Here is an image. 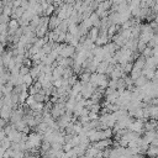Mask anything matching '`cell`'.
I'll return each instance as SVG.
<instances>
[{
    "mask_svg": "<svg viewBox=\"0 0 158 158\" xmlns=\"http://www.w3.org/2000/svg\"><path fill=\"white\" fill-rule=\"evenodd\" d=\"M19 21L17 20H10V22H9V33H11V35H14V32L15 31H17L19 30Z\"/></svg>",
    "mask_w": 158,
    "mask_h": 158,
    "instance_id": "cell-1",
    "label": "cell"
},
{
    "mask_svg": "<svg viewBox=\"0 0 158 158\" xmlns=\"http://www.w3.org/2000/svg\"><path fill=\"white\" fill-rule=\"evenodd\" d=\"M0 116H1V118H7V117L10 116V107H9V106L1 107V110H0Z\"/></svg>",
    "mask_w": 158,
    "mask_h": 158,
    "instance_id": "cell-2",
    "label": "cell"
},
{
    "mask_svg": "<svg viewBox=\"0 0 158 158\" xmlns=\"http://www.w3.org/2000/svg\"><path fill=\"white\" fill-rule=\"evenodd\" d=\"M23 78V84L27 86V85H31L32 84V77H31V74H27V75H25V77H22Z\"/></svg>",
    "mask_w": 158,
    "mask_h": 158,
    "instance_id": "cell-3",
    "label": "cell"
},
{
    "mask_svg": "<svg viewBox=\"0 0 158 158\" xmlns=\"http://www.w3.org/2000/svg\"><path fill=\"white\" fill-rule=\"evenodd\" d=\"M98 32H99L98 28H93V30H91V33H90V40H91V41L98 40Z\"/></svg>",
    "mask_w": 158,
    "mask_h": 158,
    "instance_id": "cell-4",
    "label": "cell"
},
{
    "mask_svg": "<svg viewBox=\"0 0 158 158\" xmlns=\"http://www.w3.org/2000/svg\"><path fill=\"white\" fill-rule=\"evenodd\" d=\"M27 74H30L28 68H27V67H22V68L20 69V75H21V77H25V75H27Z\"/></svg>",
    "mask_w": 158,
    "mask_h": 158,
    "instance_id": "cell-5",
    "label": "cell"
},
{
    "mask_svg": "<svg viewBox=\"0 0 158 158\" xmlns=\"http://www.w3.org/2000/svg\"><path fill=\"white\" fill-rule=\"evenodd\" d=\"M7 26H9L7 23H0V35H5V31H6Z\"/></svg>",
    "mask_w": 158,
    "mask_h": 158,
    "instance_id": "cell-6",
    "label": "cell"
},
{
    "mask_svg": "<svg viewBox=\"0 0 158 158\" xmlns=\"http://www.w3.org/2000/svg\"><path fill=\"white\" fill-rule=\"evenodd\" d=\"M52 11H53V6H48V7L46 9V14H47V15L52 14Z\"/></svg>",
    "mask_w": 158,
    "mask_h": 158,
    "instance_id": "cell-7",
    "label": "cell"
}]
</instances>
